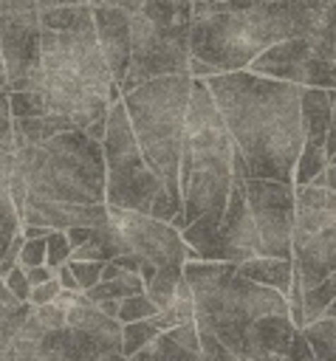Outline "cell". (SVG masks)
Segmentation results:
<instances>
[{"instance_id":"1","label":"cell","mask_w":336,"mask_h":361,"mask_svg":"<svg viewBox=\"0 0 336 361\" xmlns=\"http://www.w3.org/2000/svg\"><path fill=\"white\" fill-rule=\"evenodd\" d=\"M240 149L248 178L294 183L302 155V85L232 71L203 79Z\"/></svg>"},{"instance_id":"2","label":"cell","mask_w":336,"mask_h":361,"mask_svg":"<svg viewBox=\"0 0 336 361\" xmlns=\"http://www.w3.org/2000/svg\"><path fill=\"white\" fill-rule=\"evenodd\" d=\"M322 6L308 0L263 3L229 8L198 3L192 20V56L217 68V73L248 71V65L277 42L308 37L319 23Z\"/></svg>"},{"instance_id":"3","label":"cell","mask_w":336,"mask_h":361,"mask_svg":"<svg viewBox=\"0 0 336 361\" xmlns=\"http://www.w3.org/2000/svg\"><path fill=\"white\" fill-rule=\"evenodd\" d=\"M48 113L68 116L76 130L107 118L110 107L124 99L116 85L96 34H59L42 28V85Z\"/></svg>"},{"instance_id":"4","label":"cell","mask_w":336,"mask_h":361,"mask_svg":"<svg viewBox=\"0 0 336 361\" xmlns=\"http://www.w3.org/2000/svg\"><path fill=\"white\" fill-rule=\"evenodd\" d=\"M234 186V141L203 79H192L181 149V200L186 226L226 209Z\"/></svg>"},{"instance_id":"5","label":"cell","mask_w":336,"mask_h":361,"mask_svg":"<svg viewBox=\"0 0 336 361\" xmlns=\"http://www.w3.org/2000/svg\"><path fill=\"white\" fill-rule=\"evenodd\" d=\"M184 276L195 293V322L240 355L246 327L263 316H288V299L274 288L246 279L234 262L189 259Z\"/></svg>"},{"instance_id":"6","label":"cell","mask_w":336,"mask_h":361,"mask_svg":"<svg viewBox=\"0 0 336 361\" xmlns=\"http://www.w3.org/2000/svg\"><path fill=\"white\" fill-rule=\"evenodd\" d=\"M14 166L28 178V197L65 203H107L104 147L85 130H68L40 147L14 152Z\"/></svg>"},{"instance_id":"7","label":"cell","mask_w":336,"mask_h":361,"mask_svg":"<svg viewBox=\"0 0 336 361\" xmlns=\"http://www.w3.org/2000/svg\"><path fill=\"white\" fill-rule=\"evenodd\" d=\"M192 96V76H161L138 85L124 93V107L138 138V147L152 166V172L164 180L167 192L181 200V149L186 130V110Z\"/></svg>"},{"instance_id":"8","label":"cell","mask_w":336,"mask_h":361,"mask_svg":"<svg viewBox=\"0 0 336 361\" xmlns=\"http://www.w3.org/2000/svg\"><path fill=\"white\" fill-rule=\"evenodd\" d=\"M102 147H104V166H107V195H104L107 206L150 214L161 197H172L167 192L164 180L147 164V158L138 147V138L133 133L124 102H116L110 107L107 135H104Z\"/></svg>"},{"instance_id":"9","label":"cell","mask_w":336,"mask_h":361,"mask_svg":"<svg viewBox=\"0 0 336 361\" xmlns=\"http://www.w3.org/2000/svg\"><path fill=\"white\" fill-rule=\"evenodd\" d=\"M336 271V192L325 186H296L294 279L311 290Z\"/></svg>"},{"instance_id":"10","label":"cell","mask_w":336,"mask_h":361,"mask_svg":"<svg viewBox=\"0 0 336 361\" xmlns=\"http://www.w3.org/2000/svg\"><path fill=\"white\" fill-rule=\"evenodd\" d=\"M246 197L260 234V257L294 259L296 183L246 178Z\"/></svg>"},{"instance_id":"11","label":"cell","mask_w":336,"mask_h":361,"mask_svg":"<svg viewBox=\"0 0 336 361\" xmlns=\"http://www.w3.org/2000/svg\"><path fill=\"white\" fill-rule=\"evenodd\" d=\"M0 54L8 93L40 90L42 85V23L40 11L0 14Z\"/></svg>"},{"instance_id":"12","label":"cell","mask_w":336,"mask_h":361,"mask_svg":"<svg viewBox=\"0 0 336 361\" xmlns=\"http://www.w3.org/2000/svg\"><path fill=\"white\" fill-rule=\"evenodd\" d=\"M107 212H110V220L121 228L133 254L152 262L155 268H184L189 259H195L192 248L181 237V228H175L172 223L155 220L141 212L116 209V206H107Z\"/></svg>"},{"instance_id":"13","label":"cell","mask_w":336,"mask_h":361,"mask_svg":"<svg viewBox=\"0 0 336 361\" xmlns=\"http://www.w3.org/2000/svg\"><path fill=\"white\" fill-rule=\"evenodd\" d=\"M333 124V96L325 87H305L302 90V155L296 161L294 183L308 186L313 183L328 166V133Z\"/></svg>"},{"instance_id":"14","label":"cell","mask_w":336,"mask_h":361,"mask_svg":"<svg viewBox=\"0 0 336 361\" xmlns=\"http://www.w3.org/2000/svg\"><path fill=\"white\" fill-rule=\"evenodd\" d=\"M260 257V234L248 209V197H246V178H234L223 220H220V231H217V251H215V262H246Z\"/></svg>"},{"instance_id":"15","label":"cell","mask_w":336,"mask_h":361,"mask_svg":"<svg viewBox=\"0 0 336 361\" xmlns=\"http://www.w3.org/2000/svg\"><path fill=\"white\" fill-rule=\"evenodd\" d=\"M110 220L107 203H65V200H42L28 197L25 212L20 217L23 226H42L51 231H71V228H99Z\"/></svg>"},{"instance_id":"16","label":"cell","mask_w":336,"mask_h":361,"mask_svg":"<svg viewBox=\"0 0 336 361\" xmlns=\"http://www.w3.org/2000/svg\"><path fill=\"white\" fill-rule=\"evenodd\" d=\"M93 20H96V39L99 48L107 59V68L116 79V85L121 87L130 71V59H133V14L119 11V8H93Z\"/></svg>"},{"instance_id":"17","label":"cell","mask_w":336,"mask_h":361,"mask_svg":"<svg viewBox=\"0 0 336 361\" xmlns=\"http://www.w3.org/2000/svg\"><path fill=\"white\" fill-rule=\"evenodd\" d=\"M311 39V62L305 87L336 90V0H328L319 11L316 28L308 34Z\"/></svg>"},{"instance_id":"18","label":"cell","mask_w":336,"mask_h":361,"mask_svg":"<svg viewBox=\"0 0 336 361\" xmlns=\"http://www.w3.org/2000/svg\"><path fill=\"white\" fill-rule=\"evenodd\" d=\"M308 62H311V39L308 37H296V39H285L271 45L268 51H263L248 71L268 76V79H280V82H294L302 85L308 82Z\"/></svg>"},{"instance_id":"19","label":"cell","mask_w":336,"mask_h":361,"mask_svg":"<svg viewBox=\"0 0 336 361\" xmlns=\"http://www.w3.org/2000/svg\"><path fill=\"white\" fill-rule=\"evenodd\" d=\"M296 330L291 316H263L246 327L240 355L248 361H282Z\"/></svg>"},{"instance_id":"20","label":"cell","mask_w":336,"mask_h":361,"mask_svg":"<svg viewBox=\"0 0 336 361\" xmlns=\"http://www.w3.org/2000/svg\"><path fill=\"white\" fill-rule=\"evenodd\" d=\"M237 271L251 279L260 282L265 288H274L277 293H282L288 299L291 288H294V259H280V257H254L237 265Z\"/></svg>"},{"instance_id":"21","label":"cell","mask_w":336,"mask_h":361,"mask_svg":"<svg viewBox=\"0 0 336 361\" xmlns=\"http://www.w3.org/2000/svg\"><path fill=\"white\" fill-rule=\"evenodd\" d=\"M76 130V124L68 116H56V113H45V116H34V118H14V152L23 147H40L48 144L51 138H56L59 133Z\"/></svg>"},{"instance_id":"22","label":"cell","mask_w":336,"mask_h":361,"mask_svg":"<svg viewBox=\"0 0 336 361\" xmlns=\"http://www.w3.org/2000/svg\"><path fill=\"white\" fill-rule=\"evenodd\" d=\"M40 23H42V28H51V31H59V34H79V37L82 34H96L93 6H88V3L40 11Z\"/></svg>"},{"instance_id":"23","label":"cell","mask_w":336,"mask_h":361,"mask_svg":"<svg viewBox=\"0 0 336 361\" xmlns=\"http://www.w3.org/2000/svg\"><path fill=\"white\" fill-rule=\"evenodd\" d=\"M31 310H34V305L31 302H17V296L8 290L6 279H0V338L17 336V330L25 324Z\"/></svg>"},{"instance_id":"24","label":"cell","mask_w":336,"mask_h":361,"mask_svg":"<svg viewBox=\"0 0 336 361\" xmlns=\"http://www.w3.org/2000/svg\"><path fill=\"white\" fill-rule=\"evenodd\" d=\"M147 290V282L141 279V274H124L119 279H107V282H99L93 285L88 293L90 302H104V299H127V296H136V293H144Z\"/></svg>"},{"instance_id":"25","label":"cell","mask_w":336,"mask_h":361,"mask_svg":"<svg viewBox=\"0 0 336 361\" xmlns=\"http://www.w3.org/2000/svg\"><path fill=\"white\" fill-rule=\"evenodd\" d=\"M302 333L311 341L316 361H336V319L322 316L313 324H308Z\"/></svg>"},{"instance_id":"26","label":"cell","mask_w":336,"mask_h":361,"mask_svg":"<svg viewBox=\"0 0 336 361\" xmlns=\"http://www.w3.org/2000/svg\"><path fill=\"white\" fill-rule=\"evenodd\" d=\"M130 361H203L198 353L184 350L178 341H172L167 333H161L150 347H144L141 353H136Z\"/></svg>"},{"instance_id":"27","label":"cell","mask_w":336,"mask_h":361,"mask_svg":"<svg viewBox=\"0 0 336 361\" xmlns=\"http://www.w3.org/2000/svg\"><path fill=\"white\" fill-rule=\"evenodd\" d=\"M184 276V268H158V274L147 282V296L158 310H167L175 305V285Z\"/></svg>"},{"instance_id":"28","label":"cell","mask_w":336,"mask_h":361,"mask_svg":"<svg viewBox=\"0 0 336 361\" xmlns=\"http://www.w3.org/2000/svg\"><path fill=\"white\" fill-rule=\"evenodd\" d=\"M161 336V330L150 322V319H141V322H130L121 327V355L133 358L136 353H141L144 347H150L155 338Z\"/></svg>"},{"instance_id":"29","label":"cell","mask_w":336,"mask_h":361,"mask_svg":"<svg viewBox=\"0 0 336 361\" xmlns=\"http://www.w3.org/2000/svg\"><path fill=\"white\" fill-rule=\"evenodd\" d=\"M8 113L11 118H34V116H45L48 104L40 90H14L8 93Z\"/></svg>"},{"instance_id":"30","label":"cell","mask_w":336,"mask_h":361,"mask_svg":"<svg viewBox=\"0 0 336 361\" xmlns=\"http://www.w3.org/2000/svg\"><path fill=\"white\" fill-rule=\"evenodd\" d=\"M155 313H158V307L152 305V299H150L147 293H136V296L121 299V307H119V322H121V324H130V322L152 319Z\"/></svg>"},{"instance_id":"31","label":"cell","mask_w":336,"mask_h":361,"mask_svg":"<svg viewBox=\"0 0 336 361\" xmlns=\"http://www.w3.org/2000/svg\"><path fill=\"white\" fill-rule=\"evenodd\" d=\"M333 96V124H330V133H328V166L325 172L311 183V186H325V189H333L336 192V90H330Z\"/></svg>"},{"instance_id":"32","label":"cell","mask_w":336,"mask_h":361,"mask_svg":"<svg viewBox=\"0 0 336 361\" xmlns=\"http://www.w3.org/2000/svg\"><path fill=\"white\" fill-rule=\"evenodd\" d=\"M200 358L203 361H240L237 353H232L215 333L200 330Z\"/></svg>"},{"instance_id":"33","label":"cell","mask_w":336,"mask_h":361,"mask_svg":"<svg viewBox=\"0 0 336 361\" xmlns=\"http://www.w3.org/2000/svg\"><path fill=\"white\" fill-rule=\"evenodd\" d=\"M71 251H73V245H71L68 234H65V231H51V237H48V259H45V265H51V268L56 271L59 265L71 262Z\"/></svg>"},{"instance_id":"34","label":"cell","mask_w":336,"mask_h":361,"mask_svg":"<svg viewBox=\"0 0 336 361\" xmlns=\"http://www.w3.org/2000/svg\"><path fill=\"white\" fill-rule=\"evenodd\" d=\"M34 316H37V322L45 330H62V327H68V310L62 305H56V302L42 305V307H34Z\"/></svg>"},{"instance_id":"35","label":"cell","mask_w":336,"mask_h":361,"mask_svg":"<svg viewBox=\"0 0 336 361\" xmlns=\"http://www.w3.org/2000/svg\"><path fill=\"white\" fill-rule=\"evenodd\" d=\"M167 336H169L172 341H178L184 350H189V353H198V355H200V327H198V322L178 324V327H172Z\"/></svg>"},{"instance_id":"36","label":"cell","mask_w":336,"mask_h":361,"mask_svg":"<svg viewBox=\"0 0 336 361\" xmlns=\"http://www.w3.org/2000/svg\"><path fill=\"white\" fill-rule=\"evenodd\" d=\"M45 259H48V237L25 240V245L20 251V265L23 268H34V265H45Z\"/></svg>"},{"instance_id":"37","label":"cell","mask_w":336,"mask_h":361,"mask_svg":"<svg viewBox=\"0 0 336 361\" xmlns=\"http://www.w3.org/2000/svg\"><path fill=\"white\" fill-rule=\"evenodd\" d=\"M71 268H73V274H76V279H79V288H82V290H90L93 285L102 282V268H104V262H79V259H71Z\"/></svg>"},{"instance_id":"38","label":"cell","mask_w":336,"mask_h":361,"mask_svg":"<svg viewBox=\"0 0 336 361\" xmlns=\"http://www.w3.org/2000/svg\"><path fill=\"white\" fill-rule=\"evenodd\" d=\"M6 285H8V290L17 296V302H31V282H28V276H25V268L23 265H17L8 276H6Z\"/></svg>"},{"instance_id":"39","label":"cell","mask_w":336,"mask_h":361,"mask_svg":"<svg viewBox=\"0 0 336 361\" xmlns=\"http://www.w3.org/2000/svg\"><path fill=\"white\" fill-rule=\"evenodd\" d=\"M282 361H316V353H313V347H311V341L305 338L302 330H296V336H294V341H291V347H288Z\"/></svg>"},{"instance_id":"40","label":"cell","mask_w":336,"mask_h":361,"mask_svg":"<svg viewBox=\"0 0 336 361\" xmlns=\"http://www.w3.org/2000/svg\"><path fill=\"white\" fill-rule=\"evenodd\" d=\"M59 290H62V285H59V279L54 276L51 282H42V285H37V288L31 290V305H34V307H42V305H51V302H56V296H59Z\"/></svg>"},{"instance_id":"41","label":"cell","mask_w":336,"mask_h":361,"mask_svg":"<svg viewBox=\"0 0 336 361\" xmlns=\"http://www.w3.org/2000/svg\"><path fill=\"white\" fill-rule=\"evenodd\" d=\"M11 172H14V152H3V155H0V203L8 200Z\"/></svg>"},{"instance_id":"42","label":"cell","mask_w":336,"mask_h":361,"mask_svg":"<svg viewBox=\"0 0 336 361\" xmlns=\"http://www.w3.org/2000/svg\"><path fill=\"white\" fill-rule=\"evenodd\" d=\"M144 3H147V0H90L93 8L102 6V8H119V11H127V14H138Z\"/></svg>"},{"instance_id":"43","label":"cell","mask_w":336,"mask_h":361,"mask_svg":"<svg viewBox=\"0 0 336 361\" xmlns=\"http://www.w3.org/2000/svg\"><path fill=\"white\" fill-rule=\"evenodd\" d=\"M0 149L14 152V118L8 113H0Z\"/></svg>"},{"instance_id":"44","label":"cell","mask_w":336,"mask_h":361,"mask_svg":"<svg viewBox=\"0 0 336 361\" xmlns=\"http://www.w3.org/2000/svg\"><path fill=\"white\" fill-rule=\"evenodd\" d=\"M198 3H220V6H229V8H251V6H263V3H282V0H198ZM308 3L325 6L328 0H308Z\"/></svg>"},{"instance_id":"45","label":"cell","mask_w":336,"mask_h":361,"mask_svg":"<svg viewBox=\"0 0 336 361\" xmlns=\"http://www.w3.org/2000/svg\"><path fill=\"white\" fill-rule=\"evenodd\" d=\"M25 276H28L31 288H37V285H42V282H51V279L56 276V271H54L51 265H34V268H25Z\"/></svg>"},{"instance_id":"46","label":"cell","mask_w":336,"mask_h":361,"mask_svg":"<svg viewBox=\"0 0 336 361\" xmlns=\"http://www.w3.org/2000/svg\"><path fill=\"white\" fill-rule=\"evenodd\" d=\"M172 310H175V316H178V324H189V322H195V299H175V305H172Z\"/></svg>"},{"instance_id":"47","label":"cell","mask_w":336,"mask_h":361,"mask_svg":"<svg viewBox=\"0 0 336 361\" xmlns=\"http://www.w3.org/2000/svg\"><path fill=\"white\" fill-rule=\"evenodd\" d=\"M189 76L192 79H209V76H217V68L203 62V59H198V56H192L189 59Z\"/></svg>"},{"instance_id":"48","label":"cell","mask_w":336,"mask_h":361,"mask_svg":"<svg viewBox=\"0 0 336 361\" xmlns=\"http://www.w3.org/2000/svg\"><path fill=\"white\" fill-rule=\"evenodd\" d=\"M161 333H169L172 327H178V316H175V310L172 307H167V310H158L152 319H150Z\"/></svg>"},{"instance_id":"49","label":"cell","mask_w":336,"mask_h":361,"mask_svg":"<svg viewBox=\"0 0 336 361\" xmlns=\"http://www.w3.org/2000/svg\"><path fill=\"white\" fill-rule=\"evenodd\" d=\"M93 231H96V228H71V231H65V234H68V240H71V245L76 248V245H82V243H88V240H93Z\"/></svg>"},{"instance_id":"50","label":"cell","mask_w":336,"mask_h":361,"mask_svg":"<svg viewBox=\"0 0 336 361\" xmlns=\"http://www.w3.org/2000/svg\"><path fill=\"white\" fill-rule=\"evenodd\" d=\"M82 3H88V6H90V0H37L40 11H48V8H59V6H82Z\"/></svg>"},{"instance_id":"51","label":"cell","mask_w":336,"mask_h":361,"mask_svg":"<svg viewBox=\"0 0 336 361\" xmlns=\"http://www.w3.org/2000/svg\"><path fill=\"white\" fill-rule=\"evenodd\" d=\"M93 141H104V135H107V118H99V121H93L88 130H85Z\"/></svg>"},{"instance_id":"52","label":"cell","mask_w":336,"mask_h":361,"mask_svg":"<svg viewBox=\"0 0 336 361\" xmlns=\"http://www.w3.org/2000/svg\"><path fill=\"white\" fill-rule=\"evenodd\" d=\"M20 231L25 234V240H40V237H51V228H42V226H23Z\"/></svg>"},{"instance_id":"53","label":"cell","mask_w":336,"mask_h":361,"mask_svg":"<svg viewBox=\"0 0 336 361\" xmlns=\"http://www.w3.org/2000/svg\"><path fill=\"white\" fill-rule=\"evenodd\" d=\"M175 299H195L192 285H189V279H186V276H181V279H178V285H175Z\"/></svg>"},{"instance_id":"54","label":"cell","mask_w":336,"mask_h":361,"mask_svg":"<svg viewBox=\"0 0 336 361\" xmlns=\"http://www.w3.org/2000/svg\"><path fill=\"white\" fill-rule=\"evenodd\" d=\"M0 90H8V79H6V65H3V54H0Z\"/></svg>"},{"instance_id":"55","label":"cell","mask_w":336,"mask_h":361,"mask_svg":"<svg viewBox=\"0 0 336 361\" xmlns=\"http://www.w3.org/2000/svg\"><path fill=\"white\" fill-rule=\"evenodd\" d=\"M0 113H8V90H0Z\"/></svg>"},{"instance_id":"56","label":"cell","mask_w":336,"mask_h":361,"mask_svg":"<svg viewBox=\"0 0 336 361\" xmlns=\"http://www.w3.org/2000/svg\"><path fill=\"white\" fill-rule=\"evenodd\" d=\"M102 361H130L127 355H121V353H110V355H104Z\"/></svg>"},{"instance_id":"57","label":"cell","mask_w":336,"mask_h":361,"mask_svg":"<svg viewBox=\"0 0 336 361\" xmlns=\"http://www.w3.org/2000/svg\"><path fill=\"white\" fill-rule=\"evenodd\" d=\"M325 316H330V319H336V299H333V302H330V307H328V310H325Z\"/></svg>"}]
</instances>
